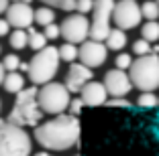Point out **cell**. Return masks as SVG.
<instances>
[{
    "mask_svg": "<svg viewBox=\"0 0 159 156\" xmlns=\"http://www.w3.org/2000/svg\"><path fill=\"white\" fill-rule=\"evenodd\" d=\"M0 53H2V47H0Z\"/></svg>",
    "mask_w": 159,
    "mask_h": 156,
    "instance_id": "obj_39",
    "label": "cell"
},
{
    "mask_svg": "<svg viewBox=\"0 0 159 156\" xmlns=\"http://www.w3.org/2000/svg\"><path fill=\"white\" fill-rule=\"evenodd\" d=\"M43 35L47 37V41H55V39L61 37V27H57V24L53 23V24H49V27H45Z\"/></svg>",
    "mask_w": 159,
    "mask_h": 156,
    "instance_id": "obj_28",
    "label": "cell"
},
{
    "mask_svg": "<svg viewBox=\"0 0 159 156\" xmlns=\"http://www.w3.org/2000/svg\"><path fill=\"white\" fill-rule=\"evenodd\" d=\"M33 142L25 128L0 120V156H31Z\"/></svg>",
    "mask_w": 159,
    "mask_h": 156,
    "instance_id": "obj_3",
    "label": "cell"
},
{
    "mask_svg": "<svg viewBox=\"0 0 159 156\" xmlns=\"http://www.w3.org/2000/svg\"><path fill=\"white\" fill-rule=\"evenodd\" d=\"M53 20H55V12H53L49 6H39V8L35 10V23L37 24L49 27V24H53Z\"/></svg>",
    "mask_w": 159,
    "mask_h": 156,
    "instance_id": "obj_18",
    "label": "cell"
},
{
    "mask_svg": "<svg viewBox=\"0 0 159 156\" xmlns=\"http://www.w3.org/2000/svg\"><path fill=\"white\" fill-rule=\"evenodd\" d=\"M141 14L145 16L147 20H157L159 19V4L155 2V0H147V2H143L141 4Z\"/></svg>",
    "mask_w": 159,
    "mask_h": 156,
    "instance_id": "obj_22",
    "label": "cell"
},
{
    "mask_svg": "<svg viewBox=\"0 0 159 156\" xmlns=\"http://www.w3.org/2000/svg\"><path fill=\"white\" fill-rule=\"evenodd\" d=\"M14 2H25V4H31V0H14Z\"/></svg>",
    "mask_w": 159,
    "mask_h": 156,
    "instance_id": "obj_37",
    "label": "cell"
},
{
    "mask_svg": "<svg viewBox=\"0 0 159 156\" xmlns=\"http://www.w3.org/2000/svg\"><path fill=\"white\" fill-rule=\"evenodd\" d=\"M35 156H53V154H49V152H37Z\"/></svg>",
    "mask_w": 159,
    "mask_h": 156,
    "instance_id": "obj_36",
    "label": "cell"
},
{
    "mask_svg": "<svg viewBox=\"0 0 159 156\" xmlns=\"http://www.w3.org/2000/svg\"><path fill=\"white\" fill-rule=\"evenodd\" d=\"M45 6H61L63 2H67V0H41Z\"/></svg>",
    "mask_w": 159,
    "mask_h": 156,
    "instance_id": "obj_33",
    "label": "cell"
},
{
    "mask_svg": "<svg viewBox=\"0 0 159 156\" xmlns=\"http://www.w3.org/2000/svg\"><path fill=\"white\" fill-rule=\"evenodd\" d=\"M143 14H141V6L137 4V0H120L114 6L112 20L116 24V28L120 31H131V28L139 27Z\"/></svg>",
    "mask_w": 159,
    "mask_h": 156,
    "instance_id": "obj_9",
    "label": "cell"
},
{
    "mask_svg": "<svg viewBox=\"0 0 159 156\" xmlns=\"http://www.w3.org/2000/svg\"><path fill=\"white\" fill-rule=\"evenodd\" d=\"M106 106H110V108H129L131 101L126 99V97H110V99L106 101Z\"/></svg>",
    "mask_w": 159,
    "mask_h": 156,
    "instance_id": "obj_30",
    "label": "cell"
},
{
    "mask_svg": "<svg viewBox=\"0 0 159 156\" xmlns=\"http://www.w3.org/2000/svg\"><path fill=\"white\" fill-rule=\"evenodd\" d=\"M137 103H139L141 108H155L159 106V97L155 95V93H141L139 97H137Z\"/></svg>",
    "mask_w": 159,
    "mask_h": 156,
    "instance_id": "obj_26",
    "label": "cell"
},
{
    "mask_svg": "<svg viewBox=\"0 0 159 156\" xmlns=\"http://www.w3.org/2000/svg\"><path fill=\"white\" fill-rule=\"evenodd\" d=\"M114 63H116V69H120V71H131L133 63H135V59H133V55H129V53H118L116 59H114Z\"/></svg>",
    "mask_w": 159,
    "mask_h": 156,
    "instance_id": "obj_25",
    "label": "cell"
},
{
    "mask_svg": "<svg viewBox=\"0 0 159 156\" xmlns=\"http://www.w3.org/2000/svg\"><path fill=\"white\" fill-rule=\"evenodd\" d=\"M114 2H120V0H114Z\"/></svg>",
    "mask_w": 159,
    "mask_h": 156,
    "instance_id": "obj_38",
    "label": "cell"
},
{
    "mask_svg": "<svg viewBox=\"0 0 159 156\" xmlns=\"http://www.w3.org/2000/svg\"><path fill=\"white\" fill-rule=\"evenodd\" d=\"M61 57L57 47H47L31 57L29 61V79L35 85H47L55 77L57 69H59Z\"/></svg>",
    "mask_w": 159,
    "mask_h": 156,
    "instance_id": "obj_4",
    "label": "cell"
},
{
    "mask_svg": "<svg viewBox=\"0 0 159 156\" xmlns=\"http://www.w3.org/2000/svg\"><path fill=\"white\" fill-rule=\"evenodd\" d=\"M133 55H139V57L153 55V47H151L149 41H145V39H139V41L133 43Z\"/></svg>",
    "mask_w": 159,
    "mask_h": 156,
    "instance_id": "obj_23",
    "label": "cell"
},
{
    "mask_svg": "<svg viewBox=\"0 0 159 156\" xmlns=\"http://www.w3.org/2000/svg\"><path fill=\"white\" fill-rule=\"evenodd\" d=\"M6 20L10 23V27L20 28V31H29L35 24V10L31 8V4L25 2H14L10 4L8 12H6Z\"/></svg>",
    "mask_w": 159,
    "mask_h": 156,
    "instance_id": "obj_12",
    "label": "cell"
},
{
    "mask_svg": "<svg viewBox=\"0 0 159 156\" xmlns=\"http://www.w3.org/2000/svg\"><path fill=\"white\" fill-rule=\"evenodd\" d=\"M84 106H86V103L82 101V97H75V99H71V103H70V116H75V118H78Z\"/></svg>",
    "mask_w": 159,
    "mask_h": 156,
    "instance_id": "obj_29",
    "label": "cell"
},
{
    "mask_svg": "<svg viewBox=\"0 0 159 156\" xmlns=\"http://www.w3.org/2000/svg\"><path fill=\"white\" fill-rule=\"evenodd\" d=\"M75 156H78V154H75Z\"/></svg>",
    "mask_w": 159,
    "mask_h": 156,
    "instance_id": "obj_42",
    "label": "cell"
},
{
    "mask_svg": "<svg viewBox=\"0 0 159 156\" xmlns=\"http://www.w3.org/2000/svg\"><path fill=\"white\" fill-rule=\"evenodd\" d=\"M155 2H157V4H159V0H155Z\"/></svg>",
    "mask_w": 159,
    "mask_h": 156,
    "instance_id": "obj_41",
    "label": "cell"
},
{
    "mask_svg": "<svg viewBox=\"0 0 159 156\" xmlns=\"http://www.w3.org/2000/svg\"><path fill=\"white\" fill-rule=\"evenodd\" d=\"M37 95H39L37 87H27L25 91H20L14 97L12 110H10L6 120L14 126H20V128H27V126H35L37 128V126H41L43 112L39 108Z\"/></svg>",
    "mask_w": 159,
    "mask_h": 156,
    "instance_id": "obj_2",
    "label": "cell"
},
{
    "mask_svg": "<svg viewBox=\"0 0 159 156\" xmlns=\"http://www.w3.org/2000/svg\"><path fill=\"white\" fill-rule=\"evenodd\" d=\"M10 8V2L8 0H0V14H6Z\"/></svg>",
    "mask_w": 159,
    "mask_h": 156,
    "instance_id": "obj_34",
    "label": "cell"
},
{
    "mask_svg": "<svg viewBox=\"0 0 159 156\" xmlns=\"http://www.w3.org/2000/svg\"><path fill=\"white\" fill-rule=\"evenodd\" d=\"M33 136L45 150H70L80 140V122L75 116L61 114L37 126Z\"/></svg>",
    "mask_w": 159,
    "mask_h": 156,
    "instance_id": "obj_1",
    "label": "cell"
},
{
    "mask_svg": "<svg viewBox=\"0 0 159 156\" xmlns=\"http://www.w3.org/2000/svg\"><path fill=\"white\" fill-rule=\"evenodd\" d=\"M106 47L108 51H122L126 47V32L120 28H112L106 37Z\"/></svg>",
    "mask_w": 159,
    "mask_h": 156,
    "instance_id": "obj_16",
    "label": "cell"
},
{
    "mask_svg": "<svg viewBox=\"0 0 159 156\" xmlns=\"http://www.w3.org/2000/svg\"><path fill=\"white\" fill-rule=\"evenodd\" d=\"M106 57H108V47L106 43H100V41H88L84 45H80V63L86 65L88 69H94V67H100V65L106 63Z\"/></svg>",
    "mask_w": 159,
    "mask_h": 156,
    "instance_id": "obj_10",
    "label": "cell"
},
{
    "mask_svg": "<svg viewBox=\"0 0 159 156\" xmlns=\"http://www.w3.org/2000/svg\"><path fill=\"white\" fill-rule=\"evenodd\" d=\"M0 110H2V103H0Z\"/></svg>",
    "mask_w": 159,
    "mask_h": 156,
    "instance_id": "obj_40",
    "label": "cell"
},
{
    "mask_svg": "<svg viewBox=\"0 0 159 156\" xmlns=\"http://www.w3.org/2000/svg\"><path fill=\"white\" fill-rule=\"evenodd\" d=\"M129 75L133 85L141 89V93H153L159 87V55L137 57Z\"/></svg>",
    "mask_w": 159,
    "mask_h": 156,
    "instance_id": "obj_5",
    "label": "cell"
},
{
    "mask_svg": "<svg viewBox=\"0 0 159 156\" xmlns=\"http://www.w3.org/2000/svg\"><path fill=\"white\" fill-rule=\"evenodd\" d=\"M104 87H106L108 95L110 97H126L129 93H131V89L135 87L131 81V75H126L125 71H120V69H110V71H106L104 73Z\"/></svg>",
    "mask_w": 159,
    "mask_h": 156,
    "instance_id": "obj_11",
    "label": "cell"
},
{
    "mask_svg": "<svg viewBox=\"0 0 159 156\" xmlns=\"http://www.w3.org/2000/svg\"><path fill=\"white\" fill-rule=\"evenodd\" d=\"M94 2L96 0H75V10H78V14H88L94 10Z\"/></svg>",
    "mask_w": 159,
    "mask_h": 156,
    "instance_id": "obj_27",
    "label": "cell"
},
{
    "mask_svg": "<svg viewBox=\"0 0 159 156\" xmlns=\"http://www.w3.org/2000/svg\"><path fill=\"white\" fill-rule=\"evenodd\" d=\"M10 35V23L6 19H0V37H6Z\"/></svg>",
    "mask_w": 159,
    "mask_h": 156,
    "instance_id": "obj_31",
    "label": "cell"
},
{
    "mask_svg": "<svg viewBox=\"0 0 159 156\" xmlns=\"http://www.w3.org/2000/svg\"><path fill=\"white\" fill-rule=\"evenodd\" d=\"M4 79H6V75H4V65H2V61H0V85L4 83Z\"/></svg>",
    "mask_w": 159,
    "mask_h": 156,
    "instance_id": "obj_35",
    "label": "cell"
},
{
    "mask_svg": "<svg viewBox=\"0 0 159 156\" xmlns=\"http://www.w3.org/2000/svg\"><path fill=\"white\" fill-rule=\"evenodd\" d=\"M4 91H8V93H14V95H19L20 91H25V77L20 73H6V79H4Z\"/></svg>",
    "mask_w": 159,
    "mask_h": 156,
    "instance_id": "obj_15",
    "label": "cell"
},
{
    "mask_svg": "<svg viewBox=\"0 0 159 156\" xmlns=\"http://www.w3.org/2000/svg\"><path fill=\"white\" fill-rule=\"evenodd\" d=\"M2 65H4V69L8 73H14V71H19V69L23 67V61H20L19 55L8 53V55H4V59H2Z\"/></svg>",
    "mask_w": 159,
    "mask_h": 156,
    "instance_id": "obj_24",
    "label": "cell"
},
{
    "mask_svg": "<svg viewBox=\"0 0 159 156\" xmlns=\"http://www.w3.org/2000/svg\"><path fill=\"white\" fill-rule=\"evenodd\" d=\"M151 132H153L155 140L159 142V112H157V116H155V120H153V126H151Z\"/></svg>",
    "mask_w": 159,
    "mask_h": 156,
    "instance_id": "obj_32",
    "label": "cell"
},
{
    "mask_svg": "<svg viewBox=\"0 0 159 156\" xmlns=\"http://www.w3.org/2000/svg\"><path fill=\"white\" fill-rule=\"evenodd\" d=\"M94 71L92 69H88L86 65L82 63H74L70 65V69H67L66 73V87L70 89V93H82V89L88 85L90 81H94Z\"/></svg>",
    "mask_w": 159,
    "mask_h": 156,
    "instance_id": "obj_13",
    "label": "cell"
},
{
    "mask_svg": "<svg viewBox=\"0 0 159 156\" xmlns=\"http://www.w3.org/2000/svg\"><path fill=\"white\" fill-rule=\"evenodd\" d=\"M61 27V39L71 45H84L90 39V20L84 14H70L63 19Z\"/></svg>",
    "mask_w": 159,
    "mask_h": 156,
    "instance_id": "obj_8",
    "label": "cell"
},
{
    "mask_svg": "<svg viewBox=\"0 0 159 156\" xmlns=\"http://www.w3.org/2000/svg\"><path fill=\"white\" fill-rule=\"evenodd\" d=\"M80 97H82V101H84L86 106H92V108L94 106H106L108 91H106V87H104V83H100V81H90L88 85L82 89Z\"/></svg>",
    "mask_w": 159,
    "mask_h": 156,
    "instance_id": "obj_14",
    "label": "cell"
},
{
    "mask_svg": "<svg viewBox=\"0 0 159 156\" xmlns=\"http://www.w3.org/2000/svg\"><path fill=\"white\" fill-rule=\"evenodd\" d=\"M114 0H96L92 10V20H90V39L92 41H106L110 35V20L114 14Z\"/></svg>",
    "mask_w": 159,
    "mask_h": 156,
    "instance_id": "obj_7",
    "label": "cell"
},
{
    "mask_svg": "<svg viewBox=\"0 0 159 156\" xmlns=\"http://www.w3.org/2000/svg\"><path fill=\"white\" fill-rule=\"evenodd\" d=\"M141 39H145L149 43L159 41V23L151 20V23H145L143 28H141Z\"/></svg>",
    "mask_w": 159,
    "mask_h": 156,
    "instance_id": "obj_21",
    "label": "cell"
},
{
    "mask_svg": "<svg viewBox=\"0 0 159 156\" xmlns=\"http://www.w3.org/2000/svg\"><path fill=\"white\" fill-rule=\"evenodd\" d=\"M10 47L12 49H25V47H29V31L14 28L10 32Z\"/></svg>",
    "mask_w": 159,
    "mask_h": 156,
    "instance_id": "obj_20",
    "label": "cell"
},
{
    "mask_svg": "<svg viewBox=\"0 0 159 156\" xmlns=\"http://www.w3.org/2000/svg\"><path fill=\"white\" fill-rule=\"evenodd\" d=\"M59 57H61V61L74 65V61L80 57V47L71 45V43H63V45L59 47Z\"/></svg>",
    "mask_w": 159,
    "mask_h": 156,
    "instance_id": "obj_19",
    "label": "cell"
},
{
    "mask_svg": "<svg viewBox=\"0 0 159 156\" xmlns=\"http://www.w3.org/2000/svg\"><path fill=\"white\" fill-rule=\"evenodd\" d=\"M37 99L43 114H51V116H61L66 110H70L71 103L70 89L66 87V83H57V81L43 85L39 89Z\"/></svg>",
    "mask_w": 159,
    "mask_h": 156,
    "instance_id": "obj_6",
    "label": "cell"
},
{
    "mask_svg": "<svg viewBox=\"0 0 159 156\" xmlns=\"http://www.w3.org/2000/svg\"><path fill=\"white\" fill-rule=\"evenodd\" d=\"M29 47L35 51V53H39V51L47 49V37L43 35V32L35 31V28H29Z\"/></svg>",
    "mask_w": 159,
    "mask_h": 156,
    "instance_id": "obj_17",
    "label": "cell"
}]
</instances>
